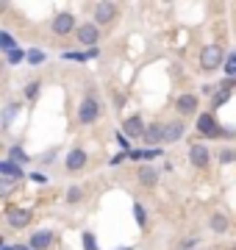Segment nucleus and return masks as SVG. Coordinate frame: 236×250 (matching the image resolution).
<instances>
[{
	"label": "nucleus",
	"instance_id": "nucleus-1",
	"mask_svg": "<svg viewBox=\"0 0 236 250\" xmlns=\"http://www.w3.org/2000/svg\"><path fill=\"white\" fill-rule=\"evenodd\" d=\"M200 64H203V70H217L219 64H222V47H219V45L203 47V53H200Z\"/></svg>",
	"mask_w": 236,
	"mask_h": 250
},
{
	"label": "nucleus",
	"instance_id": "nucleus-2",
	"mask_svg": "<svg viewBox=\"0 0 236 250\" xmlns=\"http://www.w3.org/2000/svg\"><path fill=\"white\" fill-rule=\"evenodd\" d=\"M197 131H200L203 136H219V134H225V131L219 128L217 120H214L211 114H200V117H197Z\"/></svg>",
	"mask_w": 236,
	"mask_h": 250
},
{
	"label": "nucleus",
	"instance_id": "nucleus-3",
	"mask_svg": "<svg viewBox=\"0 0 236 250\" xmlns=\"http://www.w3.org/2000/svg\"><path fill=\"white\" fill-rule=\"evenodd\" d=\"M98 114H100V106H98V100H92V98H86L81 103V108H78V120L81 123H95Z\"/></svg>",
	"mask_w": 236,
	"mask_h": 250
},
{
	"label": "nucleus",
	"instance_id": "nucleus-4",
	"mask_svg": "<svg viewBox=\"0 0 236 250\" xmlns=\"http://www.w3.org/2000/svg\"><path fill=\"white\" fill-rule=\"evenodd\" d=\"M114 14H117V6L114 3H98L95 6V22L98 25H109L111 20H114Z\"/></svg>",
	"mask_w": 236,
	"mask_h": 250
},
{
	"label": "nucleus",
	"instance_id": "nucleus-5",
	"mask_svg": "<svg viewBox=\"0 0 236 250\" xmlns=\"http://www.w3.org/2000/svg\"><path fill=\"white\" fill-rule=\"evenodd\" d=\"M6 217H9V225L11 228H25L28 223H31V214H28L25 208H9V211H6Z\"/></svg>",
	"mask_w": 236,
	"mask_h": 250
},
{
	"label": "nucleus",
	"instance_id": "nucleus-6",
	"mask_svg": "<svg viewBox=\"0 0 236 250\" xmlns=\"http://www.w3.org/2000/svg\"><path fill=\"white\" fill-rule=\"evenodd\" d=\"M189 161L195 167H206L209 164V147L206 145H192L189 147Z\"/></svg>",
	"mask_w": 236,
	"mask_h": 250
},
{
	"label": "nucleus",
	"instance_id": "nucleus-7",
	"mask_svg": "<svg viewBox=\"0 0 236 250\" xmlns=\"http://www.w3.org/2000/svg\"><path fill=\"white\" fill-rule=\"evenodd\" d=\"M98 39H100L98 25H89V22H86V25L78 28V42H81V45H95Z\"/></svg>",
	"mask_w": 236,
	"mask_h": 250
},
{
	"label": "nucleus",
	"instance_id": "nucleus-8",
	"mask_svg": "<svg viewBox=\"0 0 236 250\" xmlns=\"http://www.w3.org/2000/svg\"><path fill=\"white\" fill-rule=\"evenodd\" d=\"M73 28H75V17H73V14H59V17L53 20V31H56L59 36L70 34Z\"/></svg>",
	"mask_w": 236,
	"mask_h": 250
},
{
	"label": "nucleus",
	"instance_id": "nucleus-9",
	"mask_svg": "<svg viewBox=\"0 0 236 250\" xmlns=\"http://www.w3.org/2000/svg\"><path fill=\"white\" fill-rule=\"evenodd\" d=\"M145 125H142V120H139V117H131V120H125V125H122V134L125 136H134V139H137V136H145Z\"/></svg>",
	"mask_w": 236,
	"mask_h": 250
},
{
	"label": "nucleus",
	"instance_id": "nucleus-10",
	"mask_svg": "<svg viewBox=\"0 0 236 250\" xmlns=\"http://www.w3.org/2000/svg\"><path fill=\"white\" fill-rule=\"evenodd\" d=\"M147 145H158V142H164V125H158V123H153V125H147V131H145V136H142Z\"/></svg>",
	"mask_w": 236,
	"mask_h": 250
},
{
	"label": "nucleus",
	"instance_id": "nucleus-11",
	"mask_svg": "<svg viewBox=\"0 0 236 250\" xmlns=\"http://www.w3.org/2000/svg\"><path fill=\"white\" fill-rule=\"evenodd\" d=\"M83 164H86V153L81 147H75V150L67 153V170H81Z\"/></svg>",
	"mask_w": 236,
	"mask_h": 250
},
{
	"label": "nucleus",
	"instance_id": "nucleus-12",
	"mask_svg": "<svg viewBox=\"0 0 236 250\" xmlns=\"http://www.w3.org/2000/svg\"><path fill=\"white\" fill-rule=\"evenodd\" d=\"M50 242H53V233L50 231H37L31 236V250H45Z\"/></svg>",
	"mask_w": 236,
	"mask_h": 250
},
{
	"label": "nucleus",
	"instance_id": "nucleus-13",
	"mask_svg": "<svg viewBox=\"0 0 236 250\" xmlns=\"http://www.w3.org/2000/svg\"><path fill=\"white\" fill-rule=\"evenodd\" d=\"M183 136V123H170L164 125V142H178Z\"/></svg>",
	"mask_w": 236,
	"mask_h": 250
},
{
	"label": "nucleus",
	"instance_id": "nucleus-14",
	"mask_svg": "<svg viewBox=\"0 0 236 250\" xmlns=\"http://www.w3.org/2000/svg\"><path fill=\"white\" fill-rule=\"evenodd\" d=\"M175 106H178V111H181V114H192V111L197 108V98H195V95H181Z\"/></svg>",
	"mask_w": 236,
	"mask_h": 250
},
{
	"label": "nucleus",
	"instance_id": "nucleus-15",
	"mask_svg": "<svg viewBox=\"0 0 236 250\" xmlns=\"http://www.w3.org/2000/svg\"><path fill=\"white\" fill-rule=\"evenodd\" d=\"M0 172H3V175H6V178H20V175H22V170H20L17 164H14V161H0Z\"/></svg>",
	"mask_w": 236,
	"mask_h": 250
},
{
	"label": "nucleus",
	"instance_id": "nucleus-16",
	"mask_svg": "<svg viewBox=\"0 0 236 250\" xmlns=\"http://www.w3.org/2000/svg\"><path fill=\"white\" fill-rule=\"evenodd\" d=\"M139 181H142L145 187H153L156 181H158V175H156L153 167H142V170H139Z\"/></svg>",
	"mask_w": 236,
	"mask_h": 250
},
{
	"label": "nucleus",
	"instance_id": "nucleus-17",
	"mask_svg": "<svg viewBox=\"0 0 236 250\" xmlns=\"http://www.w3.org/2000/svg\"><path fill=\"white\" fill-rule=\"evenodd\" d=\"M211 231H217V233L228 231V217L225 214H214L211 217Z\"/></svg>",
	"mask_w": 236,
	"mask_h": 250
},
{
	"label": "nucleus",
	"instance_id": "nucleus-18",
	"mask_svg": "<svg viewBox=\"0 0 236 250\" xmlns=\"http://www.w3.org/2000/svg\"><path fill=\"white\" fill-rule=\"evenodd\" d=\"M0 47H3L6 53H11V50H17V47H14V39H11V34H6V31L0 34Z\"/></svg>",
	"mask_w": 236,
	"mask_h": 250
},
{
	"label": "nucleus",
	"instance_id": "nucleus-19",
	"mask_svg": "<svg viewBox=\"0 0 236 250\" xmlns=\"http://www.w3.org/2000/svg\"><path fill=\"white\" fill-rule=\"evenodd\" d=\"M22 59H28V53H22V50H11V53H6V62L9 64H17V62H22Z\"/></svg>",
	"mask_w": 236,
	"mask_h": 250
},
{
	"label": "nucleus",
	"instance_id": "nucleus-20",
	"mask_svg": "<svg viewBox=\"0 0 236 250\" xmlns=\"http://www.w3.org/2000/svg\"><path fill=\"white\" fill-rule=\"evenodd\" d=\"M9 161H28V156L22 153V147H11V150H9Z\"/></svg>",
	"mask_w": 236,
	"mask_h": 250
},
{
	"label": "nucleus",
	"instance_id": "nucleus-21",
	"mask_svg": "<svg viewBox=\"0 0 236 250\" xmlns=\"http://www.w3.org/2000/svg\"><path fill=\"white\" fill-rule=\"evenodd\" d=\"M28 62L31 64H42L45 62V53H42V50H28Z\"/></svg>",
	"mask_w": 236,
	"mask_h": 250
},
{
	"label": "nucleus",
	"instance_id": "nucleus-22",
	"mask_svg": "<svg viewBox=\"0 0 236 250\" xmlns=\"http://www.w3.org/2000/svg\"><path fill=\"white\" fill-rule=\"evenodd\" d=\"M219 161H222V164H228V161H236V150H231V147L219 150Z\"/></svg>",
	"mask_w": 236,
	"mask_h": 250
},
{
	"label": "nucleus",
	"instance_id": "nucleus-23",
	"mask_svg": "<svg viewBox=\"0 0 236 250\" xmlns=\"http://www.w3.org/2000/svg\"><path fill=\"white\" fill-rule=\"evenodd\" d=\"M81 195H83L81 189H78V187H73L70 192H67V203H78V200H81Z\"/></svg>",
	"mask_w": 236,
	"mask_h": 250
},
{
	"label": "nucleus",
	"instance_id": "nucleus-24",
	"mask_svg": "<svg viewBox=\"0 0 236 250\" xmlns=\"http://www.w3.org/2000/svg\"><path fill=\"white\" fill-rule=\"evenodd\" d=\"M225 72H228V75H236V53H231V56H228Z\"/></svg>",
	"mask_w": 236,
	"mask_h": 250
},
{
	"label": "nucleus",
	"instance_id": "nucleus-25",
	"mask_svg": "<svg viewBox=\"0 0 236 250\" xmlns=\"http://www.w3.org/2000/svg\"><path fill=\"white\" fill-rule=\"evenodd\" d=\"M83 250H98V245H95V236H92V233H83Z\"/></svg>",
	"mask_w": 236,
	"mask_h": 250
},
{
	"label": "nucleus",
	"instance_id": "nucleus-26",
	"mask_svg": "<svg viewBox=\"0 0 236 250\" xmlns=\"http://www.w3.org/2000/svg\"><path fill=\"white\" fill-rule=\"evenodd\" d=\"M134 214H137V223L145 228V223H147V220H145V208H142V206H134Z\"/></svg>",
	"mask_w": 236,
	"mask_h": 250
},
{
	"label": "nucleus",
	"instance_id": "nucleus-27",
	"mask_svg": "<svg viewBox=\"0 0 236 250\" xmlns=\"http://www.w3.org/2000/svg\"><path fill=\"white\" fill-rule=\"evenodd\" d=\"M228 95H231V92H228V89H222V92H219L217 98H214V108H219V106H222V103H225V100H228Z\"/></svg>",
	"mask_w": 236,
	"mask_h": 250
},
{
	"label": "nucleus",
	"instance_id": "nucleus-28",
	"mask_svg": "<svg viewBox=\"0 0 236 250\" xmlns=\"http://www.w3.org/2000/svg\"><path fill=\"white\" fill-rule=\"evenodd\" d=\"M37 92H39V83H37V81H34V83L28 86V98H37Z\"/></svg>",
	"mask_w": 236,
	"mask_h": 250
},
{
	"label": "nucleus",
	"instance_id": "nucleus-29",
	"mask_svg": "<svg viewBox=\"0 0 236 250\" xmlns=\"http://www.w3.org/2000/svg\"><path fill=\"white\" fill-rule=\"evenodd\" d=\"M142 153H145V159H156V156H158V147H156V150L153 147H147V150H142Z\"/></svg>",
	"mask_w": 236,
	"mask_h": 250
},
{
	"label": "nucleus",
	"instance_id": "nucleus-30",
	"mask_svg": "<svg viewBox=\"0 0 236 250\" xmlns=\"http://www.w3.org/2000/svg\"><path fill=\"white\" fill-rule=\"evenodd\" d=\"M14 111H17V106H9V111H6V125L11 123V117H14Z\"/></svg>",
	"mask_w": 236,
	"mask_h": 250
},
{
	"label": "nucleus",
	"instance_id": "nucleus-31",
	"mask_svg": "<svg viewBox=\"0 0 236 250\" xmlns=\"http://www.w3.org/2000/svg\"><path fill=\"white\" fill-rule=\"evenodd\" d=\"M195 242H197V239H186V242L181 245V250H189V248H195Z\"/></svg>",
	"mask_w": 236,
	"mask_h": 250
},
{
	"label": "nucleus",
	"instance_id": "nucleus-32",
	"mask_svg": "<svg viewBox=\"0 0 236 250\" xmlns=\"http://www.w3.org/2000/svg\"><path fill=\"white\" fill-rule=\"evenodd\" d=\"M3 250H14V248H9V245H6V248H3Z\"/></svg>",
	"mask_w": 236,
	"mask_h": 250
},
{
	"label": "nucleus",
	"instance_id": "nucleus-33",
	"mask_svg": "<svg viewBox=\"0 0 236 250\" xmlns=\"http://www.w3.org/2000/svg\"><path fill=\"white\" fill-rule=\"evenodd\" d=\"M17 250H31V248H17Z\"/></svg>",
	"mask_w": 236,
	"mask_h": 250
}]
</instances>
